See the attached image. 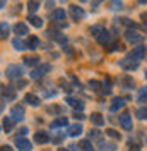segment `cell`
Here are the masks:
<instances>
[{"label":"cell","instance_id":"816d5d0a","mask_svg":"<svg viewBox=\"0 0 147 151\" xmlns=\"http://www.w3.org/2000/svg\"><path fill=\"white\" fill-rule=\"evenodd\" d=\"M58 151H69V150H64V148H60V150H58Z\"/></svg>","mask_w":147,"mask_h":151},{"label":"cell","instance_id":"d6a6232c","mask_svg":"<svg viewBox=\"0 0 147 151\" xmlns=\"http://www.w3.org/2000/svg\"><path fill=\"white\" fill-rule=\"evenodd\" d=\"M110 5H111V7H110L111 10H120L121 7H123L121 0H111V2H110Z\"/></svg>","mask_w":147,"mask_h":151},{"label":"cell","instance_id":"4dcf8cb0","mask_svg":"<svg viewBox=\"0 0 147 151\" xmlns=\"http://www.w3.org/2000/svg\"><path fill=\"white\" fill-rule=\"evenodd\" d=\"M101 93H104V94H111V81H110V77H106V83H103V89H101Z\"/></svg>","mask_w":147,"mask_h":151},{"label":"cell","instance_id":"f1b7e54d","mask_svg":"<svg viewBox=\"0 0 147 151\" xmlns=\"http://www.w3.org/2000/svg\"><path fill=\"white\" fill-rule=\"evenodd\" d=\"M38 9H39V2H38V0H29V2H28V10H29V14L33 16V14H34Z\"/></svg>","mask_w":147,"mask_h":151},{"label":"cell","instance_id":"1f68e13d","mask_svg":"<svg viewBox=\"0 0 147 151\" xmlns=\"http://www.w3.org/2000/svg\"><path fill=\"white\" fill-rule=\"evenodd\" d=\"M135 115H137L140 120H147V108L146 106H142V108H138L137 112H135Z\"/></svg>","mask_w":147,"mask_h":151},{"label":"cell","instance_id":"ac0fdd59","mask_svg":"<svg viewBox=\"0 0 147 151\" xmlns=\"http://www.w3.org/2000/svg\"><path fill=\"white\" fill-rule=\"evenodd\" d=\"M14 31H16V35H29V28L28 24H24V22H17L16 26H14Z\"/></svg>","mask_w":147,"mask_h":151},{"label":"cell","instance_id":"83f0119b","mask_svg":"<svg viewBox=\"0 0 147 151\" xmlns=\"http://www.w3.org/2000/svg\"><path fill=\"white\" fill-rule=\"evenodd\" d=\"M28 21L34 26V28H43V19L41 17H38V16H29Z\"/></svg>","mask_w":147,"mask_h":151},{"label":"cell","instance_id":"6da1fadb","mask_svg":"<svg viewBox=\"0 0 147 151\" xmlns=\"http://www.w3.org/2000/svg\"><path fill=\"white\" fill-rule=\"evenodd\" d=\"M5 74H7V77H9V79H21V77L24 76V69H22V65L12 64V65L7 67Z\"/></svg>","mask_w":147,"mask_h":151},{"label":"cell","instance_id":"11a10c76","mask_svg":"<svg viewBox=\"0 0 147 151\" xmlns=\"http://www.w3.org/2000/svg\"><path fill=\"white\" fill-rule=\"evenodd\" d=\"M64 2H67V0H64Z\"/></svg>","mask_w":147,"mask_h":151},{"label":"cell","instance_id":"f35d334b","mask_svg":"<svg viewBox=\"0 0 147 151\" xmlns=\"http://www.w3.org/2000/svg\"><path fill=\"white\" fill-rule=\"evenodd\" d=\"M74 117H75V119H79V120H84V119H86V115H84L82 112H79V113L75 112V115H74Z\"/></svg>","mask_w":147,"mask_h":151},{"label":"cell","instance_id":"74e56055","mask_svg":"<svg viewBox=\"0 0 147 151\" xmlns=\"http://www.w3.org/2000/svg\"><path fill=\"white\" fill-rule=\"evenodd\" d=\"M28 84V83H26V81H24V79H19L17 83H16V88H24V86Z\"/></svg>","mask_w":147,"mask_h":151},{"label":"cell","instance_id":"ba28073f","mask_svg":"<svg viewBox=\"0 0 147 151\" xmlns=\"http://www.w3.org/2000/svg\"><path fill=\"white\" fill-rule=\"evenodd\" d=\"M96 40H98V43H99V45H103V47H108V45L111 43V35H110V31L101 29V33L96 36Z\"/></svg>","mask_w":147,"mask_h":151},{"label":"cell","instance_id":"9c48e42d","mask_svg":"<svg viewBox=\"0 0 147 151\" xmlns=\"http://www.w3.org/2000/svg\"><path fill=\"white\" fill-rule=\"evenodd\" d=\"M120 124H121V127L125 129V131H132V127H133V124H132V115L130 113H121L120 115Z\"/></svg>","mask_w":147,"mask_h":151},{"label":"cell","instance_id":"30bf717a","mask_svg":"<svg viewBox=\"0 0 147 151\" xmlns=\"http://www.w3.org/2000/svg\"><path fill=\"white\" fill-rule=\"evenodd\" d=\"M14 144H16V148H17L19 151H31L33 150V144H31L28 139H24V137H17Z\"/></svg>","mask_w":147,"mask_h":151},{"label":"cell","instance_id":"44dd1931","mask_svg":"<svg viewBox=\"0 0 147 151\" xmlns=\"http://www.w3.org/2000/svg\"><path fill=\"white\" fill-rule=\"evenodd\" d=\"M26 65H39V57L38 55H28V57H24V60H22Z\"/></svg>","mask_w":147,"mask_h":151},{"label":"cell","instance_id":"603a6c76","mask_svg":"<svg viewBox=\"0 0 147 151\" xmlns=\"http://www.w3.org/2000/svg\"><path fill=\"white\" fill-rule=\"evenodd\" d=\"M91 122L94 124V125H103L104 124V117H103L101 113H98V112H94V113H91Z\"/></svg>","mask_w":147,"mask_h":151},{"label":"cell","instance_id":"484cf974","mask_svg":"<svg viewBox=\"0 0 147 151\" xmlns=\"http://www.w3.org/2000/svg\"><path fill=\"white\" fill-rule=\"evenodd\" d=\"M2 94H4L5 100H16V91L12 88H4L2 89Z\"/></svg>","mask_w":147,"mask_h":151},{"label":"cell","instance_id":"7a4b0ae2","mask_svg":"<svg viewBox=\"0 0 147 151\" xmlns=\"http://www.w3.org/2000/svg\"><path fill=\"white\" fill-rule=\"evenodd\" d=\"M146 52H147L146 47L132 48V52L128 53V58H130V60H133V62H138V60H142V58L146 57Z\"/></svg>","mask_w":147,"mask_h":151},{"label":"cell","instance_id":"d6986e66","mask_svg":"<svg viewBox=\"0 0 147 151\" xmlns=\"http://www.w3.org/2000/svg\"><path fill=\"white\" fill-rule=\"evenodd\" d=\"M67 103H70L74 108H75V110H79V112H82V110H84V103L81 101V100H77V98L69 96V98H67Z\"/></svg>","mask_w":147,"mask_h":151},{"label":"cell","instance_id":"d4e9b609","mask_svg":"<svg viewBox=\"0 0 147 151\" xmlns=\"http://www.w3.org/2000/svg\"><path fill=\"white\" fill-rule=\"evenodd\" d=\"M9 31H10V28L7 22H0V40H5L9 36Z\"/></svg>","mask_w":147,"mask_h":151},{"label":"cell","instance_id":"ee69618b","mask_svg":"<svg viewBox=\"0 0 147 151\" xmlns=\"http://www.w3.org/2000/svg\"><path fill=\"white\" fill-rule=\"evenodd\" d=\"M4 108H5V103H4V100L0 98V113L4 112Z\"/></svg>","mask_w":147,"mask_h":151},{"label":"cell","instance_id":"ffe728a7","mask_svg":"<svg viewBox=\"0 0 147 151\" xmlns=\"http://www.w3.org/2000/svg\"><path fill=\"white\" fill-rule=\"evenodd\" d=\"M69 124V119L67 117H58L56 120H53V122L50 124V129H56V127H64V125H67Z\"/></svg>","mask_w":147,"mask_h":151},{"label":"cell","instance_id":"d590c367","mask_svg":"<svg viewBox=\"0 0 147 151\" xmlns=\"http://www.w3.org/2000/svg\"><path fill=\"white\" fill-rule=\"evenodd\" d=\"M106 134H108L110 137H113V139H116V141H120V139H121V136H120V132H116L115 129H108V131H106Z\"/></svg>","mask_w":147,"mask_h":151},{"label":"cell","instance_id":"836d02e7","mask_svg":"<svg viewBox=\"0 0 147 151\" xmlns=\"http://www.w3.org/2000/svg\"><path fill=\"white\" fill-rule=\"evenodd\" d=\"M81 150H84V151H92L91 141H89V139H84V141H81Z\"/></svg>","mask_w":147,"mask_h":151},{"label":"cell","instance_id":"7dc6e473","mask_svg":"<svg viewBox=\"0 0 147 151\" xmlns=\"http://www.w3.org/2000/svg\"><path fill=\"white\" fill-rule=\"evenodd\" d=\"M46 5H48V9H50V7H53V5H55V2H53V0H48V2H46Z\"/></svg>","mask_w":147,"mask_h":151},{"label":"cell","instance_id":"db71d44e","mask_svg":"<svg viewBox=\"0 0 147 151\" xmlns=\"http://www.w3.org/2000/svg\"><path fill=\"white\" fill-rule=\"evenodd\" d=\"M146 77H147V69H146Z\"/></svg>","mask_w":147,"mask_h":151},{"label":"cell","instance_id":"c3c4849f","mask_svg":"<svg viewBox=\"0 0 147 151\" xmlns=\"http://www.w3.org/2000/svg\"><path fill=\"white\" fill-rule=\"evenodd\" d=\"M5 2H7V0H0V9H4V7H5Z\"/></svg>","mask_w":147,"mask_h":151},{"label":"cell","instance_id":"7c38bea8","mask_svg":"<svg viewBox=\"0 0 147 151\" xmlns=\"http://www.w3.org/2000/svg\"><path fill=\"white\" fill-rule=\"evenodd\" d=\"M50 141V134L46 131H36L34 134V142L36 144H46V142Z\"/></svg>","mask_w":147,"mask_h":151},{"label":"cell","instance_id":"cb8c5ba5","mask_svg":"<svg viewBox=\"0 0 147 151\" xmlns=\"http://www.w3.org/2000/svg\"><path fill=\"white\" fill-rule=\"evenodd\" d=\"M12 47L16 48L17 52H22V50H28V48H26V41H22L21 38H16V40L12 41Z\"/></svg>","mask_w":147,"mask_h":151},{"label":"cell","instance_id":"f907efd6","mask_svg":"<svg viewBox=\"0 0 147 151\" xmlns=\"http://www.w3.org/2000/svg\"><path fill=\"white\" fill-rule=\"evenodd\" d=\"M138 2H140V4H147V0H138Z\"/></svg>","mask_w":147,"mask_h":151},{"label":"cell","instance_id":"bcb514c9","mask_svg":"<svg viewBox=\"0 0 147 151\" xmlns=\"http://www.w3.org/2000/svg\"><path fill=\"white\" fill-rule=\"evenodd\" d=\"M140 19H142V21H146V22H147V12H142V14H140Z\"/></svg>","mask_w":147,"mask_h":151},{"label":"cell","instance_id":"277c9868","mask_svg":"<svg viewBox=\"0 0 147 151\" xmlns=\"http://www.w3.org/2000/svg\"><path fill=\"white\" fill-rule=\"evenodd\" d=\"M50 64H41V65H38L33 72H31V77L33 79H39V77H43V76L46 74V72H50Z\"/></svg>","mask_w":147,"mask_h":151},{"label":"cell","instance_id":"9a60e30c","mask_svg":"<svg viewBox=\"0 0 147 151\" xmlns=\"http://www.w3.org/2000/svg\"><path fill=\"white\" fill-rule=\"evenodd\" d=\"M24 101L28 105H31V106H39V103H41V100L38 98L36 94H33V93H28L26 96H24Z\"/></svg>","mask_w":147,"mask_h":151},{"label":"cell","instance_id":"f5cc1de1","mask_svg":"<svg viewBox=\"0 0 147 151\" xmlns=\"http://www.w3.org/2000/svg\"><path fill=\"white\" fill-rule=\"evenodd\" d=\"M79 2H87V0H79Z\"/></svg>","mask_w":147,"mask_h":151},{"label":"cell","instance_id":"7402d4cb","mask_svg":"<svg viewBox=\"0 0 147 151\" xmlns=\"http://www.w3.org/2000/svg\"><path fill=\"white\" fill-rule=\"evenodd\" d=\"M14 125H16V120H14L12 117H5V119H4V131L5 132H12Z\"/></svg>","mask_w":147,"mask_h":151},{"label":"cell","instance_id":"52a82bcc","mask_svg":"<svg viewBox=\"0 0 147 151\" xmlns=\"http://www.w3.org/2000/svg\"><path fill=\"white\" fill-rule=\"evenodd\" d=\"M45 35H46V38H48V40H53V41H58L60 45H65V43L69 41V40H67V36H64L62 33H55V31H50V29L46 31Z\"/></svg>","mask_w":147,"mask_h":151},{"label":"cell","instance_id":"4316f807","mask_svg":"<svg viewBox=\"0 0 147 151\" xmlns=\"http://www.w3.org/2000/svg\"><path fill=\"white\" fill-rule=\"evenodd\" d=\"M118 84H121L123 88H132V86H133V79H132V77H128V76L120 77V79H118Z\"/></svg>","mask_w":147,"mask_h":151},{"label":"cell","instance_id":"b9f144b4","mask_svg":"<svg viewBox=\"0 0 147 151\" xmlns=\"http://www.w3.org/2000/svg\"><path fill=\"white\" fill-rule=\"evenodd\" d=\"M89 137H99V132H98V131H92V132H89Z\"/></svg>","mask_w":147,"mask_h":151},{"label":"cell","instance_id":"f546056e","mask_svg":"<svg viewBox=\"0 0 147 151\" xmlns=\"http://www.w3.org/2000/svg\"><path fill=\"white\" fill-rule=\"evenodd\" d=\"M89 88H91L94 93H99V91L103 89V84L99 83V81H94V79H92V81H89Z\"/></svg>","mask_w":147,"mask_h":151},{"label":"cell","instance_id":"ab89813d","mask_svg":"<svg viewBox=\"0 0 147 151\" xmlns=\"http://www.w3.org/2000/svg\"><path fill=\"white\" fill-rule=\"evenodd\" d=\"M0 151H14V148H10V146H7V144H4V146L0 148Z\"/></svg>","mask_w":147,"mask_h":151},{"label":"cell","instance_id":"4fadbf2b","mask_svg":"<svg viewBox=\"0 0 147 151\" xmlns=\"http://www.w3.org/2000/svg\"><path fill=\"white\" fill-rule=\"evenodd\" d=\"M86 14H84L82 7H77V5H70V17L74 19V21H81V19L84 17Z\"/></svg>","mask_w":147,"mask_h":151},{"label":"cell","instance_id":"f6af8a7d","mask_svg":"<svg viewBox=\"0 0 147 151\" xmlns=\"http://www.w3.org/2000/svg\"><path fill=\"white\" fill-rule=\"evenodd\" d=\"M19 134H22V136H24V134H28V127H22V129H19Z\"/></svg>","mask_w":147,"mask_h":151},{"label":"cell","instance_id":"5b68a950","mask_svg":"<svg viewBox=\"0 0 147 151\" xmlns=\"http://www.w3.org/2000/svg\"><path fill=\"white\" fill-rule=\"evenodd\" d=\"M125 40H127L128 43H132V45H135V43H142V41H144V36L138 35V33H135V31H132V29H128V31L125 33Z\"/></svg>","mask_w":147,"mask_h":151},{"label":"cell","instance_id":"681fc988","mask_svg":"<svg viewBox=\"0 0 147 151\" xmlns=\"http://www.w3.org/2000/svg\"><path fill=\"white\" fill-rule=\"evenodd\" d=\"M99 2H103V0H94V5H98Z\"/></svg>","mask_w":147,"mask_h":151},{"label":"cell","instance_id":"2e32d148","mask_svg":"<svg viewBox=\"0 0 147 151\" xmlns=\"http://www.w3.org/2000/svg\"><path fill=\"white\" fill-rule=\"evenodd\" d=\"M82 125H81V124H74V125H70V127H69V136H70V137H77V136H81V134H82Z\"/></svg>","mask_w":147,"mask_h":151},{"label":"cell","instance_id":"5bb4252c","mask_svg":"<svg viewBox=\"0 0 147 151\" xmlns=\"http://www.w3.org/2000/svg\"><path fill=\"white\" fill-rule=\"evenodd\" d=\"M38 45H39V40H38V36H34V35H29V36L26 38V48H28V50H36Z\"/></svg>","mask_w":147,"mask_h":151},{"label":"cell","instance_id":"e0dca14e","mask_svg":"<svg viewBox=\"0 0 147 151\" xmlns=\"http://www.w3.org/2000/svg\"><path fill=\"white\" fill-rule=\"evenodd\" d=\"M65 16H67V14H65L64 9H55L53 12H51V19H53L55 22H62V21L65 19Z\"/></svg>","mask_w":147,"mask_h":151},{"label":"cell","instance_id":"e575fe53","mask_svg":"<svg viewBox=\"0 0 147 151\" xmlns=\"http://www.w3.org/2000/svg\"><path fill=\"white\" fill-rule=\"evenodd\" d=\"M138 101H147V86H144L138 91Z\"/></svg>","mask_w":147,"mask_h":151},{"label":"cell","instance_id":"8d00e7d4","mask_svg":"<svg viewBox=\"0 0 147 151\" xmlns=\"http://www.w3.org/2000/svg\"><path fill=\"white\" fill-rule=\"evenodd\" d=\"M101 26H92V28H91V33H92V35H94V36H98V35H99V33H101Z\"/></svg>","mask_w":147,"mask_h":151},{"label":"cell","instance_id":"8992f818","mask_svg":"<svg viewBox=\"0 0 147 151\" xmlns=\"http://www.w3.org/2000/svg\"><path fill=\"white\" fill-rule=\"evenodd\" d=\"M118 65L121 67V69L132 72V70H137L138 62H133V60H130V58H121V60H118Z\"/></svg>","mask_w":147,"mask_h":151},{"label":"cell","instance_id":"60d3db41","mask_svg":"<svg viewBox=\"0 0 147 151\" xmlns=\"http://www.w3.org/2000/svg\"><path fill=\"white\" fill-rule=\"evenodd\" d=\"M56 94V91H45V96L46 98H50V96H55Z\"/></svg>","mask_w":147,"mask_h":151},{"label":"cell","instance_id":"7bdbcfd3","mask_svg":"<svg viewBox=\"0 0 147 151\" xmlns=\"http://www.w3.org/2000/svg\"><path fill=\"white\" fill-rule=\"evenodd\" d=\"M81 150V146H77V144H72V146H70V151H79Z\"/></svg>","mask_w":147,"mask_h":151},{"label":"cell","instance_id":"3957f363","mask_svg":"<svg viewBox=\"0 0 147 151\" xmlns=\"http://www.w3.org/2000/svg\"><path fill=\"white\" fill-rule=\"evenodd\" d=\"M24 108H22V105H16V106H12V110H10V117L16 120V122H21V120H24Z\"/></svg>","mask_w":147,"mask_h":151},{"label":"cell","instance_id":"8fae6325","mask_svg":"<svg viewBox=\"0 0 147 151\" xmlns=\"http://www.w3.org/2000/svg\"><path fill=\"white\" fill-rule=\"evenodd\" d=\"M125 105H127V100H125V98H120V96H116V98H113V101H111L110 110H111V112H118V110H121Z\"/></svg>","mask_w":147,"mask_h":151}]
</instances>
